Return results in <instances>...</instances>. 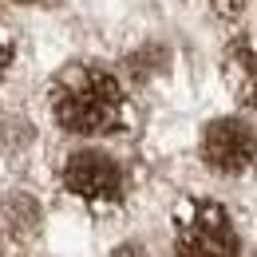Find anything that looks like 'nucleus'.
Segmentation results:
<instances>
[{"label": "nucleus", "mask_w": 257, "mask_h": 257, "mask_svg": "<svg viewBox=\"0 0 257 257\" xmlns=\"http://www.w3.org/2000/svg\"><path fill=\"white\" fill-rule=\"evenodd\" d=\"M178 257H237V233L214 198H186L174 210Z\"/></svg>", "instance_id": "obj_2"}, {"label": "nucleus", "mask_w": 257, "mask_h": 257, "mask_svg": "<svg viewBox=\"0 0 257 257\" xmlns=\"http://www.w3.org/2000/svg\"><path fill=\"white\" fill-rule=\"evenodd\" d=\"M20 4H36V0H20Z\"/></svg>", "instance_id": "obj_9"}, {"label": "nucleus", "mask_w": 257, "mask_h": 257, "mask_svg": "<svg viewBox=\"0 0 257 257\" xmlns=\"http://www.w3.org/2000/svg\"><path fill=\"white\" fill-rule=\"evenodd\" d=\"M210 8H214L222 20H237V16L249 8V0H210Z\"/></svg>", "instance_id": "obj_6"}, {"label": "nucleus", "mask_w": 257, "mask_h": 257, "mask_svg": "<svg viewBox=\"0 0 257 257\" xmlns=\"http://www.w3.org/2000/svg\"><path fill=\"white\" fill-rule=\"evenodd\" d=\"M64 190L87 206H119L123 202V170L103 151H75L64 162Z\"/></svg>", "instance_id": "obj_4"}, {"label": "nucleus", "mask_w": 257, "mask_h": 257, "mask_svg": "<svg viewBox=\"0 0 257 257\" xmlns=\"http://www.w3.org/2000/svg\"><path fill=\"white\" fill-rule=\"evenodd\" d=\"M115 257H147V253H143L139 245H123V249H119V253H115Z\"/></svg>", "instance_id": "obj_8"}, {"label": "nucleus", "mask_w": 257, "mask_h": 257, "mask_svg": "<svg viewBox=\"0 0 257 257\" xmlns=\"http://www.w3.org/2000/svg\"><path fill=\"white\" fill-rule=\"evenodd\" d=\"M222 79L229 95L245 107H257V36L241 32L222 52Z\"/></svg>", "instance_id": "obj_5"}, {"label": "nucleus", "mask_w": 257, "mask_h": 257, "mask_svg": "<svg viewBox=\"0 0 257 257\" xmlns=\"http://www.w3.org/2000/svg\"><path fill=\"white\" fill-rule=\"evenodd\" d=\"M198 155L214 174L241 178V174H249L257 166V131L245 119H214L202 131Z\"/></svg>", "instance_id": "obj_3"}, {"label": "nucleus", "mask_w": 257, "mask_h": 257, "mask_svg": "<svg viewBox=\"0 0 257 257\" xmlns=\"http://www.w3.org/2000/svg\"><path fill=\"white\" fill-rule=\"evenodd\" d=\"M8 64H12V40H8V36L0 32V71H4Z\"/></svg>", "instance_id": "obj_7"}, {"label": "nucleus", "mask_w": 257, "mask_h": 257, "mask_svg": "<svg viewBox=\"0 0 257 257\" xmlns=\"http://www.w3.org/2000/svg\"><path fill=\"white\" fill-rule=\"evenodd\" d=\"M48 103L67 135H111L127 123L123 83L99 64H67L52 79Z\"/></svg>", "instance_id": "obj_1"}]
</instances>
